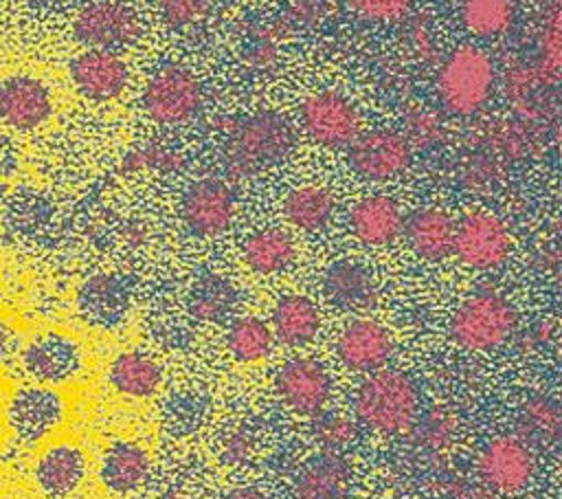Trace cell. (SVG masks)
I'll return each mask as SVG.
<instances>
[{
  "mask_svg": "<svg viewBox=\"0 0 562 499\" xmlns=\"http://www.w3.org/2000/svg\"><path fill=\"white\" fill-rule=\"evenodd\" d=\"M353 415L380 435L411 433L419 418V389L408 374L382 367L356 387Z\"/></svg>",
  "mask_w": 562,
  "mask_h": 499,
  "instance_id": "cell-1",
  "label": "cell"
},
{
  "mask_svg": "<svg viewBox=\"0 0 562 499\" xmlns=\"http://www.w3.org/2000/svg\"><path fill=\"white\" fill-rule=\"evenodd\" d=\"M294 147L292 125L277 112L263 110L235 123L224 147V167L231 178L244 180L281 163Z\"/></svg>",
  "mask_w": 562,
  "mask_h": 499,
  "instance_id": "cell-2",
  "label": "cell"
},
{
  "mask_svg": "<svg viewBox=\"0 0 562 499\" xmlns=\"http://www.w3.org/2000/svg\"><path fill=\"white\" fill-rule=\"evenodd\" d=\"M518 325V312L496 290H479L463 299L448 323L452 343L470 352H487L503 345Z\"/></svg>",
  "mask_w": 562,
  "mask_h": 499,
  "instance_id": "cell-3",
  "label": "cell"
},
{
  "mask_svg": "<svg viewBox=\"0 0 562 499\" xmlns=\"http://www.w3.org/2000/svg\"><path fill=\"white\" fill-rule=\"evenodd\" d=\"M492 57L476 46H461L452 51L439 68L437 95L441 106L454 117L476 114L494 90Z\"/></svg>",
  "mask_w": 562,
  "mask_h": 499,
  "instance_id": "cell-4",
  "label": "cell"
},
{
  "mask_svg": "<svg viewBox=\"0 0 562 499\" xmlns=\"http://www.w3.org/2000/svg\"><path fill=\"white\" fill-rule=\"evenodd\" d=\"M200 106L202 86L184 66L165 64L145 84L143 110L158 125H184L200 112Z\"/></svg>",
  "mask_w": 562,
  "mask_h": 499,
  "instance_id": "cell-5",
  "label": "cell"
},
{
  "mask_svg": "<svg viewBox=\"0 0 562 499\" xmlns=\"http://www.w3.org/2000/svg\"><path fill=\"white\" fill-rule=\"evenodd\" d=\"M536 473L531 446L518 435H496L487 440L474 459L479 484L494 495H516L525 490Z\"/></svg>",
  "mask_w": 562,
  "mask_h": 499,
  "instance_id": "cell-6",
  "label": "cell"
},
{
  "mask_svg": "<svg viewBox=\"0 0 562 499\" xmlns=\"http://www.w3.org/2000/svg\"><path fill=\"white\" fill-rule=\"evenodd\" d=\"M452 255L472 270H494L512 255V235L507 224L490 211H468L454 222Z\"/></svg>",
  "mask_w": 562,
  "mask_h": 499,
  "instance_id": "cell-7",
  "label": "cell"
},
{
  "mask_svg": "<svg viewBox=\"0 0 562 499\" xmlns=\"http://www.w3.org/2000/svg\"><path fill=\"white\" fill-rule=\"evenodd\" d=\"M299 123L303 134L323 147L351 145L360 134V112L338 90H316L299 106Z\"/></svg>",
  "mask_w": 562,
  "mask_h": 499,
  "instance_id": "cell-8",
  "label": "cell"
},
{
  "mask_svg": "<svg viewBox=\"0 0 562 499\" xmlns=\"http://www.w3.org/2000/svg\"><path fill=\"white\" fill-rule=\"evenodd\" d=\"M72 33L88 48L116 53L140 37L143 24L138 13L121 0H94L77 13Z\"/></svg>",
  "mask_w": 562,
  "mask_h": 499,
  "instance_id": "cell-9",
  "label": "cell"
},
{
  "mask_svg": "<svg viewBox=\"0 0 562 499\" xmlns=\"http://www.w3.org/2000/svg\"><path fill=\"white\" fill-rule=\"evenodd\" d=\"M274 389L292 413L314 418L325 411L334 382L321 361L310 356H294L277 369Z\"/></svg>",
  "mask_w": 562,
  "mask_h": 499,
  "instance_id": "cell-10",
  "label": "cell"
},
{
  "mask_svg": "<svg viewBox=\"0 0 562 499\" xmlns=\"http://www.w3.org/2000/svg\"><path fill=\"white\" fill-rule=\"evenodd\" d=\"M180 215L191 235L213 240L231 229L235 220V196L224 180L200 178L182 193Z\"/></svg>",
  "mask_w": 562,
  "mask_h": 499,
  "instance_id": "cell-11",
  "label": "cell"
},
{
  "mask_svg": "<svg viewBox=\"0 0 562 499\" xmlns=\"http://www.w3.org/2000/svg\"><path fill=\"white\" fill-rule=\"evenodd\" d=\"M411 145L393 130L360 132L349 145L351 169L371 182H386L402 176L411 165Z\"/></svg>",
  "mask_w": 562,
  "mask_h": 499,
  "instance_id": "cell-12",
  "label": "cell"
},
{
  "mask_svg": "<svg viewBox=\"0 0 562 499\" xmlns=\"http://www.w3.org/2000/svg\"><path fill=\"white\" fill-rule=\"evenodd\" d=\"M334 347L342 367L358 374H371L386 367L395 343L382 323L369 317H356L338 332Z\"/></svg>",
  "mask_w": 562,
  "mask_h": 499,
  "instance_id": "cell-13",
  "label": "cell"
},
{
  "mask_svg": "<svg viewBox=\"0 0 562 499\" xmlns=\"http://www.w3.org/2000/svg\"><path fill=\"white\" fill-rule=\"evenodd\" d=\"M70 79L86 99L112 101L127 88L130 70L119 53L88 48L70 62Z\"/></svg>",
  "mask_w": 562,
  "mask_h": 499,
  "instance_id": "cell-14",
  "label": "cell"
},
{
  "mask_svg": "<svg viewBox=\"0 0 562 499\" xmlns=\"http://www.w3.org/2000/svg\"><path fill=\"white\" fill-rule=\"evenodd\" d=\"M404 213L395 198L386 193H371L353 202L347 213V229L351 237L364 246H389L402 235Z\"/></svg>",
  "mask_w": 562,
  "mask_h": 499,
  "instance_id": "cell-15",
  "label": "cell"
},
{
  "mask_svg": "<svg viewBox=\"0 0 562 499\" xmlns=\"http://www.w3.org/2000/svg\"><path fill=\"white\" fill-rule=\"evenodd\" d=\"M325 299L342 312H367L378 301V286L367 266L353 259H338L323 275Z\"/></svg>",
  "mask_w": 562,
  "mask_h": 499,
  "instance_id": "cell-16",
  "label": "cell"
},
{
  "mask_svg": "<svg viewBox=\"0 0 562 499\" xmlns=\"http://www.w3.org/2000/svg\"><path fill=\"white\" fill-rule=\"evenodd\" d=\"M53 112L48 88L26 75H15L0 86V119L15 130H33Z\"/></svg>",
  "mask_w": 562,
  "mask_h": 499,
  "instance_id": "cell-17",
  "label": "cell"
},
{
  "mask_svg": "<svg viewBox=\"0 0 562 499\" xmlns=\"http://www.w3.org/2000/svg\"><path fill=\"white\" fill-rule=\"evenodd\" d=\"M64 420V400L46 387H29L15 393L9 407V422L24 442H37Z\"/></svg>",
  "mask_w": 562,
  "mask_h": 499,
  "instance_id": "cell-18",
  "label": "cell"
},
{
  "mask_svg": "<svg viewBox=\"0 0 562 499\" xmlns=\"http://www.w3.org/2000/svg\"><path fill=\"white\" fill-rule=\"evenodd\" d=\"M351 486V468L342 453L321 451L294 475V499H342Z\"/></svg>",
  "mask_w": 562,
  "mask_h": 499,
  "instance_id": "cell-19",
  "label": "cell"
},
{
  "mask_svg": "<svg viewBox=\"0 0 562 499\" xmlns=\"http://www.w3.org/2000/svg\"><path fill=\"white\" fill-rule=\"evenodd\" d=\"M411 251L426 262H443L452 255L454 220L439 207L413 211L402 226Z\"/></svg>",
  "mask_w": 562,
  "mask_h": 499,
  "instance_id": "cell-20",
  "label": "cell"
},
{
  "mask_svg": "<svg viewBox=\"0 0 562 499\" xmlns=\"http://www.w3.org/2000/svg\"><path fill=\"white\" fill-rule=\"evenodd\" d=\"M26 372L40 382L70 380L81 367V354L72 339L61 334H42L24 352Z\"/></svg>",
  "mask_w": 562,
  "mask_h": 499,
  "instance_id": "cell-21",
  "label": "cell"
},
{
  "mask_svg": "<svg viewBox=\"0 0 562 499\" xmlns=\"http://www.w3.org/2000/svg\"><path fill=\"white\" fill-rule=\"evenodd\" d=\"M270 330L274 341L288 347H305L321 332V310L305 295H283L272 308Z\"/></svg>",
  "mask_w": 562,
  "mask_h": 499,
  "instance_id": "cell-22",
  "label": "cell"
},
{
  "mask_svg": "<svg viewBox=\"0 0 562 499\" xmlns=\"http://www.w3.org/2000/svg\"><path fill=\"white\" fill-rule=\"evenodd\" d=\"M151 473L149 453L136 442H116L112 444L99 468L101 484L114 495H130L143 488Z\"/></svg>",
  "mask_w": 562,
  "mask_h": 499,
  "instance_id": "cell-23",
  "label": "cell"
},
{
  "mask_svg": "<svg viewBox=\"0 0 562 499\" xmlns=\"http://www.w3.org/2000/svg\"><path fill=\"white\" fill-rule=\"evenodd\" d=\"M86 475V457L75 444H55L46 448L35 464L40 490L50 499L70 495Z\"/></svg>",
  "mask_w": 562,
  "mask_h": 499,
  "instance_id": "cell-24",
  "label": "cell"
},
{
  "mask_svg": "<svg viewBox=\"0 0 562 499\" xmlns=\"http://www.w3.org/2000/svg\"><path fill=\"white\" fill-rule=\"evenodd\" d=\"M334 211V193L327 187L314 182L292 187L281 200L283 220L303 233L323 231L331 222Z\"/></svg>",
  "mask_w": 562,
  "mask_h": 499,
  "instance_id": "cell-25",
  "label": "cell"
},
{
  "mask_svg": "<svg viewBox=\"0 0 562 499\" xmlns=\"http://www.w3.org/2000/svg\"><path fill=\"white\" fill-rule=\"evenodd\" d=\"M244 264L257 275H277L296 257L294 237L281 226H263L252 231L241 244Z\"/></svg>",
  "mask_w": 562,
  "mask_h": 499,
  "instance_id": "cell-26",
  "label": "cell"
},
{
  "mask_svg": "<svg viewBox=\"0 0 562 499\" xmlns=\"http://www.w3.org/2000/svg\"><path fill=\"white\" fill-rule=\"evenodd\" d=\"M108 380L121 396L149 398L162 382V369L149 354L140 350H127L112 361Z\"/></svg>",
  "mask_w": 562,
  "mask_h": 499,
  "instance_id": "cell-27",
  "label": "cell"
},
{
  "mask_svg": "<svg viewBox=\"0 0 562 499\" xmlns=\"http://www.w3.org/2000/svg\"><path fill=\"white\" fill-rule=\"evenodd\" d=\"M127 301V286L116 275H97L81 288V308L97 323H116L125 314Z\"/></svg>",
  "mask_w": 562,
  "mask_h": 499,
  "instance_id": "cell-28",
  "label": "cell"
},
{
  "mask_svg": "<svg viewBox=\"0 0 562 499\" xmlns=\"http://www.w3.org/2000/svg\"><path fill=\"white\" fill-rule=\"evenodd\" d=\"M274 345V334L270 323L259 317L246 314L231 321L226 332V350L237 363L263 361Z\"/></svg>",
  "mask_w": 562,
  "mask_h": 499,
  "instance_id": "cell-29",
  "label": "cell"
},
{
  "mask_svg": "<svg viewBox=\"0 0 562 499\" xmlns=\"http://www.w3.org/2000/svg\"><path fill=\"white\" fill-rule=\"evenodd\" d=\"M237 303L235 286L222 275H204L200 277L189 295V312L198 321L217 323L224 321Z\"/></svg>",
  "mask_w": 562,
  "mask_h": 499,
  "instance_id": "cell-30",
  "label": "cell"
},
{
  "mask_svg": "<svg viewBox=\"0 0 562 499\" xmlns=\"http://www.w3.org/2000/svg\"><path fill=\"white\" fill-rule=\"evenodd\" d=\"M459 15L468 33L494 40L512 29L514 4L512 0H461Z\"/></svg>",
  "mask_w": 562,
  "mask_h": 499,
  "instance_id": "cell-31",
  "label": "cell"
},
{
  "mask_svg": "<svg viewBox=\"0 0 562 499\" xmlns=\"http://www.w3.org/2000/svg\"><path fill=\"white\" fill-rule=\"evenodd\" d=\"M562 431V415L560 407L553 398L544 393H533L522 400L518 409V437L527 442L538 440V442H555Z\"/></svg>",
  "mask_w": 562,
  "mask_h": 499,
  "instance_id": "cell-32",
  "label": "cell"
},
{
  "mask_svg": "<svg viewBox=\"0 0 562 499\" xmlns=\"http://www.w3.org/2000/svg\"><path fill=\"white\" fill-rule=\"evenodd\" d=\"M312 437L327 453H342L358 440V422L340 411H321L314 415Z\"/></svg>",
  "mask_w": 562,
  "mask_h": 499,
  "instance_id": "cell-33",
  "label": "cell"
},
{
  "mask_svg": "<svg viewBox=\"0 0 562 499\" xmlns=\"http://www.w3.org/2000/svg\"><path fill=\"white\" fill-rule=\"evenodd\" d=\"M560 7L553 4L538 33V73L555 84L560 77Z\"/></svg>",
  "mask_w": 562,
  "mask_h": 499,
  "instance_id": "cell-34",
  "label": "cell"
},
{
  "mask_svg": "<svg viewBox=\"0 0 562 499\" xmlns=\"http://www.w3.org/2000/svg\"><path fill=\"white\" fill-rule=\"evenodd\" d=\"M413 431H415L419 448H424L430 455H441L452 446L457 424L450 413L430 411L424 420L417 418Z\"/></svg>",
  "mask_w": 562,
  "mask_h": 499,
  "instance_id": "cell-35",
  "label": "cell"
},
{
  "mask_svg": "<svg viewBox=\"0 0 562 499\" xmlns=\"http://www.w3.org/2000/svg\"><path fill=\"white\" fill-rule=\"evenodd\" d=\"M180 165V154L165 147V145H143L132 149L130 154H125L121 169L123 171H173Z\"/></svg>",
  "mask_w": 562,
  "mask_h": 499,
  "instance_id": "cell-36",
  "label": "cell"
},
{
  "mask_svg": "<svg viewBox=\"0 0 562 499\" xmlns=\"http://www.w3.org/2000/svg\"><path fill=\"white\" fill-rule=\"evenodd\" d=\"M345 4L362 20L369 22H397L402 20L413 0H345Z\"/></svg>",
  "mask_w": 562,
  "mask_h": 499,
  "instance_id": "cell-37",
  "label": "cell"
},
{
  "mask_svg": "<svg viewBox=\"0 0 562 499\" xmlns=\"http://www.w3.org/2000/svg\"><path fill=\"white\" fill-rule=\"evenodd\" d=\"M162 20L169 26H191L200 22L209 9L211 0H156Z\"/></svg>",
  "mask_w": 562,
  "mask_h": 499,
  "instance_id": "cell-38",
  "label": "cell"
},
{
  "mask_svg": "<svg viewBox=\"0 0 562 499\" xmlns=\"http://www.w3.org/2000/svg\"><path fill=\"white\" fill-rule=\"evenodd\" d=\"M404 138L411 147H428L441 138V123L428 110H417L406 119Z\"/></svg>",
  "mask_w": 562,
  "mask_h": 499,
  "instance_id": "cell-39",
  "label": "cell"
},
{
  "mask_svg": "<svg viewBox=\"0 0 562 499\" xmlns=\"http://www.w3.org/2000/svg\"><path fill=\"white\" fill-rule=\"evenodd\" d=\"M255 451V437L248 426H233L220 442V459L224 464H241Z\"/></svg>",
  "mask_w": 562,
  "mask_h": 499,
  "instance_id": "cell-40",
  "label": "cell"
},
{
  "mask_svg": "<svg viewBox=\"0 0 562 499\" xmlns=\"http://www.w3.org/2000/svg\"><path fill=\"white\" fill-rule=\"evenodd\" d=\"M274 33V29H263V33L257 37V42L252 44V48H250V55H248V62L255 66V68H259V70H263V68H270V66H274L277 64V35H272Z\"/></svg>",
  "mask_w": 562,
  "mask_h": 499,
  "instance_id": "cell-41",
  "label": "cell"
},
{
  "mask_svg": "<svg viewBox=\"0 0 562 499\" xmlns=\"http://www.w3.org/2000/svg\"><path fill=\"white\" fill-rule=\"evenodd\" d=\"M553 334H555V323L549 321V319H544V321L533 323V325L529 328V332H525L522 343L529 341V347H542V345L551 343Z\"/></svg>",
  "mask_w": 562,
  "mask_h": 499,
  "instance_id": "cell-42",
  "label": "cell"
},
{
  "mask_svg": "<svg viewBox=\"0 0 562 499\" xmlns=\"http://www.w3.org/2000/svg\"><path fill=\"white\" fill-rule=\"evenodd\" d=\"M224 499H270V497L257 486H235L224 495Z\"/></svg>",
  "mask_w": 562,
  "mask_h": 499,
  "instance_id": "cell-43",
  "label": "cell"
},
{
  "mask_svg": "<svg viewBox=\"0 0 562 499\" xmlns=\"http://www.w3.org/2000/svg\"><path fill=\"white\" fill-rule=\"evenodd\" d=\"M7 352H9V332H7V328L0 323V361L7 356Z\"/></svg>",
  "mask_w": 562,
  "mask_h": 499,
  "instance_id": "cell-44",
  "label": "cell"
},
{
  "mask_svg": "<svg viewBox=\"0 0 562 499\" xmlns=\"http://www.w3.org/2000/svg\"><path fill=\"white\" fill-rule=\"evenodd\" d=\"M154 499H191V497H187V495H182V492H178V490H165V492L156 495Z\"/></svg>",
  "mask_w": 562,
  "mask_h": 499,
  "instance_id": "cell-45",
  "label": "cell"
},
{
  "mask_svg": "<svg viewBox=\"0 0 562 499\" xmlns=\"http://www.w3.org/2000/svg\"><path fill=\"white\" fill-rule=\"evenodd\" d=\"M483 499H485V497H483Z\"/></svg>",
  "mask_w": 562,
  "mask_h": 499,
  "instance_id": "cell-46",
  "label": "cell"
}]
</instances>
